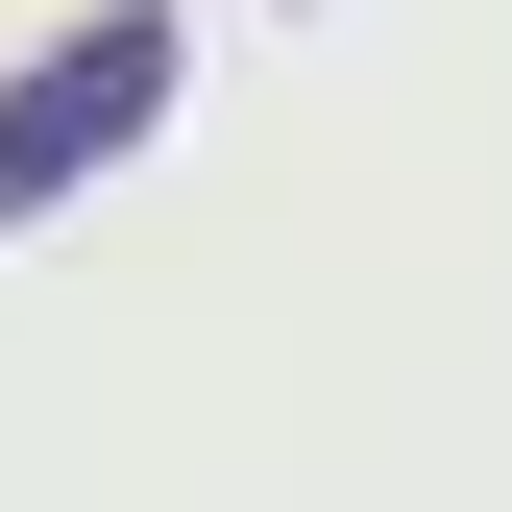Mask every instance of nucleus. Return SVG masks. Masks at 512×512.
<instances>
[{
    "label": "nucleus",
    "mask_w": 512,
    "mask_h": 512,
    "mask_svg": "<svg viewBox=\"0 0 512 512\" xmlns=\"http://www.w3.org/2000/svg\"><path fill=\"white\" fill-rule=\"evenodd\" d=\"M147 98H171V25H98V49H49V74L0 98V220H25L49 171H98L122 122H147Z\"/></svg>",
    "instance_id": "obj_1"
}]
</instances>
